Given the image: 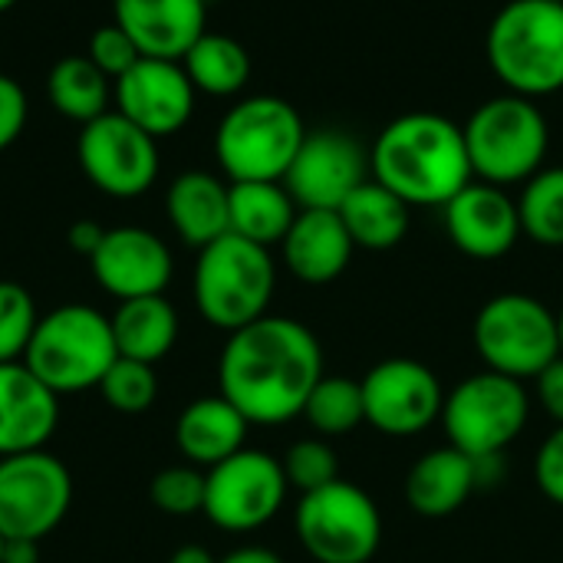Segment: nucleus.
Segmentation results:
<instances>
[{
	"instance_id": "1",
	"label": "nucleus",
	"mask_w": 563,
	"mask_h": 563,
	"mask_svg": "<svg viewBox=\"0 0 563 563\" xmlns=\"http://www.w3.org/2000/svg\"><path fill=\"white\" fill-rule=\"evenodd\" d=\"M323 379V350L310 327L290 317H261L228 333L218 360L221 396L251 426H284L303 416Z\"/></svg>"
},
{
	"instance_id": "2",
	"label": "nucleus",
	"mask_w": 563,
	"mask_h": 563,
	"mask_svg": "<svg viewBox=\"0 0 563 563\" xmlns=\"http://www.w3.org/2000/svg\"><path fill=\"white\" fill-rule=\"evenodd\" d=\"M369 172L409 208H445L475 178L462 125L439 112L393 119L369 148Z\"/></svg>"
},
{
	"instance_id": "3",
	"label": "nucleus",
	"mask_w": 563,
	"mask_h": 563,
	"mask_svg": "<svg viewBox=\"0 0 563 563\" xmlns=\"http://www.w3.org/2000/svg\"><path fill=\"white\" fill-rule=\"evenodd\" d=\"M485 56L498 82L525 99L563 89V3L508 0L485 33Z\"/></svg>"
},
{
	"instance_id": "4",
	"label": "nucleus",
	"mask_w": 563,
	"mask_h": 563,
	"mask_svg": "<svg viewBox=\"0 0 563 563\" xmlns=\"http://www.w3.org/2000/svg\"><path fill=\"white\" fill-rule=\"evenodd\" d=\"M307 139L303 115L284 96L238 99L214 129V158L231 181H284Z\"/></svg>"
},
{
	"instance_id": "5",
	"label": "nucleus",
	"mask_w": 563,
	"mask_h": 563,
	"mask_svg": "<svg viewBox=\"0 0 563 563\" xmlns=\"http://www.w3.org/2000/svg\"><path fill=\"white\" fill-rule=\"evenodd\" d=\"M115 360L112 320L86 303H66L40 317L23 353L30 373L56 396L99 389Z\"/></svg>"
},
{
	"instance_id": "6",
	"label": "nucleus",
	"mask_w": 563,
	"mask_h": 563,
	"mask_svg": "<svg viewBox=\"0 0 563 563\" xmlns=\"http://www.w3.org/2000/svg\"><path fill=\"white\" fill-rule=\"evenodd\" d=\"M475 178L508 188L525 185L544 168L551 148L548 115L534 99L501 92L482 102L462 125Z\"/></svg>"
},
{
	"instance_id": "7",
	"label": "nucleus",
	"mask_w": 563,
	"mask_h": 563,
	"mask_svg": "<svg viewBox=\"0 0 563 563\" xmlns=\"http://www.w3.org/2000/svg\"><path fill=\"white\" fill-rule=\"evenodd\" d=\"M274 287L277 271L271 247H261L238 234H224L198 251L191 280L195 307L211 327L224 333L267 317Z\"/></svg>"
},
{
	"instance_id": "8",
	"label": "nucleus",
	"mask_w": 563,
	"mask_h": 563,
	"mask_svg": "<svg viewBox=\"0 0 563 563\" xmlns=\"http://www.w3.org/2000/svg\"><path fill=\"white\" fill-rule=\"evenodd\" d=\"M472 340L492 373L521 383L538 379L561 356L558 313L531 294L492 297L475 317Z\"/></svg>"
},
{
	"instance_id": "9",
	"label": "nucleus",
	"mask_w": 563,
	"mask_h": 563,
	"mask_svg": "<svg viewBox=\"0 0 563 563\" xmlns=\"http://www.w3.org/2000/svg\"><path fill=\"white\" fill-rule=\"evenodd\" d=\"M531 399L521 379L501 373H475L459 383L442 406L449 445L475 462H495L525 432Z\"/></svg>"
},
{
	"instance_id": "10",
	"label": "nucleus",
	"mask_w": 563,
	"mask_h": 563,
	"mask_svg": "<svg viewBox=\"0 0 563 563\" xmlns=\"http://www.w3.org/2000/svg\"><path fill=\"white\" fill-rule=\"evenodd\" d=\"M297 538L317 563H369L383 544V518L376 501L353 482L300 495Z\"/></svg>"
},
{
	"instance_id": "11",
	"label": "nucleus",
	"mask_w": 563,
	"mask_h": 563,
	"mask_svg": "<svg viewBox=\"0 0 563 563\" xmlns=\"http://www.w3.org/2000/svg\"><path fill=\"white\" fill-rule=\"evenodd\" d=\"M82 175L109 198H139L158 178V139L142 132L115 109L86 122L76 139Z\"/></svg>"
},
{
	"instance_id": "12",
	"label": "nucleus",
	"mask_w": 563,
	"mask_h": 563,
	"mask_svg": "<svg viewBox=\"0 0 563 563\" xmlns=\"http://www.w3.org/2000/svg\"><path fill=\"white\" fill-rule=\"evenodd\" d=\"M287 478L274 455L241 449L221 465L208 468L205 511L208 521L231 534H247L277 518L287 498Z\"/></svg>"
},
{
	"instance_id": "13",
	"label": "nucleus",
	"mask_w": 563,
	"mask_h": 563,
	"mask_svg": "<svg viewBox=\"0 0 563 563\" xmlns=\"http://www.w3.org/2000/svg\"><path fill=\"white\" fill-rule=\"evenodd\" d=\"M73 505L69 468L49 452L0 459V534L40 541L59 528Z\"/></svg>"
},
{
	"instance_id": "14",
	"label": "nucleus",
	"mask_w": 563,
	"mask_h": 563,
	"mask_svg": "<svg viewBox=\"0 0 563 563\" xmlns=\"http://www.w3.org/2000/svg\"><path fill=\"white\" fill-rule=\"evenodd\" d=\"M363 409L366 422L383 435L406 439L426 432L435 419H442L445 393L439 376L419 360H383L373 366L363 383Z\"/></svg>"
},
{
	"instance_id": "15",
	"label": "nucleus",
	"mask_w": 563,
	"mask_h": 563,
	"mask_svg": "<svg viewBox=\"0 0 563 563\" xmlns=\"http://www.w3.org/2000/svg\"><path fill=\"white\" fill-rule=\"evenodd\" d=\"M195 96L181 59L139 56L112 82V109L135 122L152 139H168L181 132L195 115Z\"/></svg>"
},
{
	"instance_id": "16",
	"label": "nucleus",
	"mask_w": 563,
	"mask_h": 563,
	"mask_svg": "<svg viewBox=\"0 0 563 563\" xmlns=\"http://www.w3.org/2000/svg\"><path fill=\"white\" fill-rule=\"evenodd\" d=\"M369 178V152L340 129L307 132L300 152L294 155L284 188L297 208L336 211L363 181Z\"/></svg>"
},
{
	"instance_id": "17",
	"label": "nucleus",
	"mask_w": 563,
	"mask_h": 563,
	"mask_svg": "<svg viewBox=\"0 0 563 563\" xmlns=\"http://www.w3.org/2000/svg\"><path fill=\"white\" fill-rule=\"evenodd\" d=\"M89 267L96 284L122 303L135 297L165 294V287L172 284L175 261L168 244L155 231L125 224L106 228V238L89 257Z\"/></svg>"
},
{
	"instance_id": "18",
	"label": "nucleus",
	"mask_w": 563,
	"mask_h": 563,
	"mask_svg": "<svg viewBox=\"0 0 563 563\" xmlns=\"http://www.w3.org/2000/svg\"><path fill=\"white\" fill-rule=\"evenodd\" d=\"M445 231L449 241L475 257V261H498L508 251H515L521 231V214L518 201L488 181H472L465 185L445 208Z\"/></svg>"
},
{
	"instance_id": "19",
	"label": "nucleus",
	"mask_w": 563,
	"mask_h": 563,
	"mask_svg": "<svg viewBox=\"0 0 563 563\" xmlns=\"http://www.w3.org/2000/svg\"><path fill=\"white\" fill-rule=\"evenodd\" d=\"M59 426V396L23 360L0 363V459L40 452Z\"/></svg>"
},
{
	"instance_id": "20",
	"label": "nucleus",
	"mask_w": 563,
	"mask_h": 563,
	"mask_svg": "<svg viewBox=\"0 0 563 563\" xmlns=\"http://www.w3.org/2000/svg\"><path fill=\"white\" fill-rule=\"evenodd\" d=\"M112 23H119L142 56L181 59L208 30L205 0H112Z\"/></svg>"
},
{
	"instance_id": "21",
	"label": "nucleus",
	"mask_w": 563,
	"mask_h": 563,
	"mask_svg": "<svg viewBox=\"0 0 563 563\" xmlns=\"http://www.w3.org/2000/svg\"><path fill=\"white\" fill-rule=\"evenodd\" d=\"M353 247L356 244L343 218L323 208H300L287 238L280 241L287 271L310 287L333 284L350 267Z\"/></svg>"
},
{
	"instance_id": "22",
	"label": "nucleus",
	"mask_w": 563,
	"mask_h": 563,
	"mask_svg": "<svg viewBox=\"0 0 563 563\" xmlns=\"http://www.w3.org/2000/svg\"><path fill=\"white\" fill-rule=\"evenodd\" d=\"M165 214L175 234L188 247L201 251L211 241L231 234V185L201 168L181 172L168 185Z\"/></svg>"
},
{
	"instance_id": "23",
	"label": "nucleus",
	"mask_w": 563,
	"mask_h": 563,
	"mask_svg": "<svg viewBox=\"0 0 563 563\" xmlns=\"http://www.w3.org/2000/svg\"><path fill=\"white\" fill-rule=\"evenodd\" d=\"M482 482V465L445 445L426 452L406 475V501L419 518L455 515Z\"/></svg>"
},
{
	"instance_id": "24",
	"label": "nucleus",
	"mask_w": 563,
	"mask_h": 563,
	"mask_svg": "<svg viewBox=\"0 0 563 563\" xmlns=\"http://www.w3.org/2000/svg\"><path fill=\"white\" fill-rule=\"evenodd\" d=\"M247 419L218 393V396H201L185 406V412L175 422V445L178 452L198 465V468H214L224 459L238 455L247 439Z\"/></svg>"
},
{
	"instance_id": "25",
	"label": "nucleus",
	"mask_w": 563,
	"mask_h": 563,
	"mask_svg": "<svg viewBox=\"0 0 563 563\" xmlns=\"http://www.w3.org/2000/svg\"><path fill=\"white\" fill-rule=\"evenodd\" d=\"M336 214L343 218L353 244L363 251H393L406 241L412 224V208L376 178H366L336 208Z\"/></svg>"
},
{
	"instance_id": "26",
	"label": "nucleus",
	"mask_w": 563,
	"mask_h": 563,
	"mask_svg": "<svg viewBox=\"0 0 563 563\" xmlns=\"http://www.w3.org/2000/svg\"><path fill=\"white\" fill-rule=\"evenodd\" d=\"M109 320H112L115 350L125 360L155 366L158 360H165L172 353V346L178 340V313L165 300V294L122 300Z\"/></svg>"
},
{
	"instance_id": "27",
	"label": "nucleus",
	"mask_w": 563,
	"mask_h": 563,
	"mask_svg": "<svg viewBox=\"0 0 563 563\" xmlns=\"http://www.w3.org/2000/svg\"><path fill=\"white\" fill-rule=\"evenodd\" d=\"M284 181H231V234L261 247L280 244L297 218Z\"/></svg>"
},
{
	"instance_id": "28",
	"label": "nucleus",
	"mask_w": 563,
	"mask_h": 563,
	"mask_svg": "<svg viewBox=\"0 0 563 563\" xmlns=\"http://www.w3.org/2000/svg\"><path fill=\"white\" fill-rule=\"evenodd\" d=\"M181 66L198 92L218 99L238 96L251 79V53L244 49V43L211 30L195 40V46L181 56Z\"/></svg>"
},
{
	"instance_id": "29",
	"label": "nucleus",
	"mask_w": 563,
	"mask_h": 563,
	"mask_svg": "<svg viewBox=\"0 0 563 563\" xmlns=\"http://www.w3.org/2000/svg\"><path fill=\"white\" fill-rule=\"evenodd\" d=\"M46 96L53 109L79 125L99 119L109 112L112 99V79L82 53V56H63L53 63L46 76Z\"/></svg>"
},
{
	"instance_id": "30",
	"label": "nucleus",
	"mask_w": 563,
	"mask_h": 563,
	"mask_svg": "<svg viewBox=\"0 0 563 563\" xmlns=\"http://www.w3.org/2000/svg\"><path fill=\"white\" fill-rule=\"evenodd\" d=\"M518 214L521 231L531 241L544 247H563V168H541L525 181Z\"/></svg>"
},
{
	"instance_id": "31",
	"label": "nucleus",
	"mask_w": 563,
	"mask_h": 563,
	"mask_svg": "<svg viewBox=\"0 0 563 563\" xmlns=\"http://www.w3.org/2000/svg\"><path fill=\"white\" fill-rule=\"evenodd\" d=\"M303 419L323 435H346L356 426L366 422V409H363V389L360 383L346 379V376H327L313 386L307 406H303Z\"/></svg>"
},
{
	"instance_id": "32",
	"label": "nucleus",
	"mask_w": 563,
	"mask_h": 563,
	"mask_svg": "<svg viewBox=\"0 0 563 563\" xmlns=\"http://www.w3.org/2000/svg\"><path fill=\"white\" fill-rule=\"evenodd\" d=\"M102 399L109 402V409L122 412V416H142L155 406L158 399V376L155 366L139 363V360H125L119 356L109 373L99 383Z\"/></svg>"
},
{
	"instance_id": "33",
	"label": "nucleus",
	"mask_w": 563,
	"mask_h": 563,
	"mask_svg": "<svg viewBox=\"0 0 563 563\" xmlns=\"http://www.w3.org/2000/svg\"><path fill=\"white\" fill-rule=\"evenodd\" d=\"M205 485L208 475L198 465H172L152 478L148 498L168 518H191L205 511Z\"/></svg>"
},
{
	"instance_id": "34",
	"label": "nucleus",
	"mask_w": 563,
	"mask_h": 563,
	"mask_svg": "<svg viewBox=\"0 0 563 563\" xmlns=\"http://www.w3.org/2000/svg\"><path fill=\"white\" fill-rule=\"evenodd\" d=\"M284 478L290 488H297L300 495L320 492L327 485H333L340 478V462L336 452L327 445V439H300L287 449L284 462Z\"/></svg>"
},
{
	"instance_id": "35",
	"label": "nucleus",
	"mask_w": 563,
	"mask_h": 563,
	"mask_svg": "<svg viewBox=\"0 0 563 563\" xmlns=\"http://www.w3.org/2000/svg\"><path fill=\"white\" fill-rule=\"evenodd\" d=\"M36 303L23 284L0 280V363H16L36 330Z\"/></svg>"
},
{
	"instance_id": "36",
	"label": "nucleus",
	"mask_w": 563,
	"mask_h": 563,
	"mask_svg": "<svg viewBox=\"0 0 563 563\" xmlns=\"http://www.w3.org/2000/svg\"><path fill=\"white\" fill-rule=\"evenodd\" d=\"M86 56L115 82L142 53H139V46L132 43V36H129L119 23H106V26H99V30L89 36Z\"/></svg>"
},
{
	"instance_id": "37",
	"label": "nucleus",
	"mask_w": 563,
	"mask_h": 563,
	"mask_svg": "<svg viewBox=\"0 0 563 563\" xmlns=\"http://www.w3.org/2000/svg\"><path fill=\"white\" fill-rule=\"evenodd\" d=\"M26 115H30V102H26L23 86L13 76L0 73V152L10 148L23 135Z\"/></svg>"
},
{
	"instance_id": "38",
	"label": "nucleus",
	"mask_w": 563,
	"mask_h": 563,
	"mask_svg": "<svg viewBox=\"0 0 563 563\" xmlns=\"http://www.w3.org/2000/svg\"><path fill=\"white\" fill-rule=\"evenodd\" d=\"M534 478H538V488L563 508V426H558L541 452H538V462H534Z\"/></svg>"
},
{
	"instance_id": "39",
	"label": "nucleus",
	"mask_w": 563,
	"mask_h": 563,
	"mask_svg": "<svg viewBox=\"0 0 563 563\" xmlns=\"http://www.w3.org/2000/svg\"><path fill=\"white\" fill-rule=\"evenodd\" d=\"M538 399L544 406V412L563 426V353L538 376Z\"/></svg>"
},
{
	"instance_id": "40",
	"label": "nucleus",
	"mask_w": 563,
	"mask_h": 563,
	"mask_svg": "<svg viewBox=\"0 0 563 563\" xmlns=\"http://www.w3.org/2000/svg\"><path fill=\"white\" fill-rule=\"evenodd\" d=\"M102 238H106V228H102V224H96V221H89V218H82V221L69 224V231H66L69 247H73L76 254H82L86 261L96 254V247L102 244Z\"/></svg>"
},
{
	"instance_id": "41",
	"label": "nucleus",
	"mask_w": 563,
	"mask_h": 563,
	"mask_svg": "<svg viewBox=\"0 0 563 563\" xmlns=\"http://www.w3.org/2000/svg\"><path fill=\"white\" fill-rule=\"evenodd\" d=\"M0 563H40V541L7 538L3 541V561Z\"/></svg>"
},
{
	"instance_id": "42",
	"label": "nucleus",
	"mask_w": 563,
	"mask_h": 563,
	"mask_svg": "<svg viewBox=\"0 0 563 563\" xmlns=\"http://www.w3.org/2000/svg\"><path fill=\"white\" fill-rule=\"evenodd\" d=\"M218 563H284V561H280V554H274V551H267V548H238V551H231L228 558H221Z\"/></svg>"
},
{
	"instance_id": "43",
	"label": "nucleus",
	"mask_w": 563,
	"mask_h": 563,
	"mask_svg": "<svg viewBox=\"0 0 563 563\" xmlns=\"http://www.w3.org/2000/svg\"><path fill=\"white\" fill-rule=\"evenodd\" d=\"M168 563H218V561H214V554H211L208 548L185 544V548H178V551L172 554V561Z\"/></svg>"
},
{
	"instance_id": "44",
	"label": "nucleus",
	"mask_w": 563,
	"mask_h": 563,
	"mask_svg": "<svg viewBox=\"0 0 563 563\" xmlns=\"http://www.w3.org/2000/svg\"><path fill=\"white\" fill-rule=\"evenodd\" d=\"M558 336H561V353H563V307H561V313H558Z\"/></svg>"
},
{
	"instance_id": "45",
	"label": "nucleus",
	"mask_w": 563,
	"mask_h": 563,
	"mask_svg": "<svg viewBox=\"0 0 563 563\" xmlns=\"http://www.w3.org/2000/svg\"><path fill=\"white\" fill-rule=\"evenodd\" d=\"M10 7H16V0H0V13H7Z\"/></svg>"
},
{
	"instance_id": "46",
	"label": "nucleus",
	"mask_w": 563,
	"mask_h": 563,
	"mask_svg": "<svg viewBox=\"0 0 563 563\" xmlns=\"http://www.w3.org/2000/svg\"><path fill=\"white\" fill-rule=\"evenodd\" d=\"M3 541H7V538L0 534V561H3Z\"/></svg>"
},
{
	"instance_id": "47",
	"label": "nucleus",
	"mask_w": 563,
	"mask_h": 563,
	"mask_svg": "<svg viewBox=\"0 0 563 563\" xmlns=\"http://www.w3.org/2000/svg\"><path fill=\"white\" fill-rule=\"evenodd\" d=\"M558 3H563V0H558Z\"/></svg>"
}]
</instances>
